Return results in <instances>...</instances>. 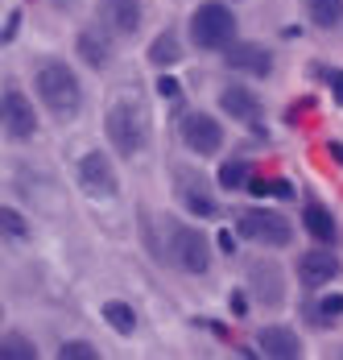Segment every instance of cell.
Segmentation results:
<instances>
[{
  "instance_id": "1",
  "label": "cell",
  "mask_w": 343,
  "mask_h": 360,
  "mask_svg": "<svg viewBox=\"0 0 343 360\" xmlns=\"http://www.w3.org/2000/svg\"><path fill=\"white\" fill-rule=\"evenodd\" d=\"M34 91L58 120H70V116H79V108H83V83H79L75 67H70L67 58H58V54L37 58Z\"/></svg>"
},
{
  "instance_id": "2",
  "label": "cell",
  "mask_w": 343,
  "mask_h": 360,
  "mask_svg": "<svg viewBox=\"0 0 343 360\" xmlns=\"http://www.w3.org/2000/svg\"><path fill=\"white\" fill-rule=\"evenodd\" d=\"M103 133H108V145L116 149V158H137L149 145V112L141 108V100L124 96L103 112Z\"/></svg>"
},
{
  "instance_id": "3",
  "label": "cell",
  "mask_w": 343,
  "mask_h": 360,
  "mask_svg": "<svg viewBox=\"0 0 343 360\" xmlns=\"http://www.w3.org/2000/svg\"><path fill=\"white\" fill-rule=\"evenodd\" d=\"M190 41L199 50H211V54H224L240 41V21L232 13V4L224 0H203L195 13H190Z\"/></svg>"
},
{
  "instance_id": "4",
  "label": "cell",
  "mask_w": 343,
  "mask_h": 360,
  "mask_svg": "<svg viewBox=\"0 0 343 360\" xmlns=\"http://www.w3.org/2000/svg\"><path fill=\"white\" fill-rule=\"evenodd\" d=\"M170 261L182 274H190V278L207 274L211 261H215L211 236H207L203 228H195V224H174L170 228Z\"/></svg>"
},
{
  "instance_id": "5",
  "label": "cell",
  "mask_w": 343,
  "mask_h": 360,
  "mask_svg": "<svg viewBox=\"0 0 343 360\" xmlns=\"http://www.w3.org/2000/svg\"><path fill=\"white\" fill-rule=\"evenodd\" d=\"M236 232H240V240L265 245V249H285L294 240V224L281 212H273V207H248V212H240Z\"/></svg>"
},
{
  "instance_id": "6",
  "label": "cell",
  "mask_w": 343,
  "mask_h": 360,
  "mask_svg": "<svg viewBox=\"0 0 343 360\" xmlns=\"http://www.w3.org/2000/svg\"><path fill=\"white\" fill-rule=\"evenodd\" d=\"M75 182L87 199H116L120 195V179H116V166L108 162L103 149H87L79 162H75Z\"/></svg>"
},
{
  "instance_id": "7",
  "label": "cell",
  "mask_w": 343,
  "mask_h": 360,
  "mask_svg": "<svg viewBox=\"0 0 343 360\" xmlns=\"http://www.w3.org/2000/svg\"><path fill=\"white\" fill-rule=\"evenodd\" d=\"M244 274H248V290L261 307H285L290 298V282H285V269L269 261V257H248L244 261Z\"/></svg>"
},
{
  "instance_id": "8",
  "label": "cell",
  "mask_w": 343,
  "mask_h": 360,
  "mask_svg": "<svg viewBox=\"0 0 343 360\" xmlns=\"http://www.w3.org/2000/svg\"><path fill=\"white\" fill-rule=\"evenodd\" d=\"M178 137H182V145H186L195 158H215V153L224 149V141H228L219 116H211V112H186L182 124H178Z\"/></svg>"
},
{
  "instance_id": "9",
  "label": "cell",
  "mask_w": 343,
  "mask_h": 360,
  "mask_svg": "<svg viewBox=\"0 0 343 360\" xmlns=\"http://www.w3.org/2000/svg\"><path fill=\"white\" fill-rule=\"evenodd\" d=\"M0 129L8 141H34L37 137V108L34 100H25V91L4 87L0 96Z\"/></svg>"
},
{
  "instance_id": "10",
  "label": "cell",
  "mask_w": 343,
  "mask_h": 360,
  "mask_svg": "<svg viewBox=\"0 0 343 360\" xmlns=\"http://www.w3.org/2000/svg\"><path fill=\"white\" fill-rule=\"evenodd\" d=\"M174 195L182 199V207H186L190 216H199V219L219 216V203L211 199L207 179L199 174V170H190V166H174Z\"/></svg>"
},
{
  "instance_id": "11",
  "label": "cell",
  "mask_w": 343,
  "mask_h": 360,
  "mask_svg": "<svg viewBox=\"0 0 343 360\" xmlns=\"http://www.w3.org/2000/svg\"><path fill=\"white\" fill-rule=\"evenodd\" d=\"M224 67L236 75H252V79H269L273 75V50L261 41H236L232 50H224Z\"/></svg>"
},
{
  "instance_id": "12",
  "label": "cell",
  "mask_w": 343,
  "mask_h": 360,
  "mask_svg": "<svg viewBox=\"0 0 343 360\" xmlns=\"http://www.w3.org/2000/svg\"><path fill=\"white\" fill-rule=\"evenodd\" d=\"M96 17L108 34L133 37L145 21V8H141V0H96Z\"/></svg>"
},
{
  "instance_id": "13",
  "label": "cell",
  "mask_w": 343,
  "mask_h": 360,
  "mask_svg": "<svg viewBox=\"0 0 343 360\" xmlns=\"http://www.w3.org/2000/svg\"><path fill=\"white\" fill-rule=\"evenodd\" d=\"M257 352L269 360H298L302 356V335L285 323H269L257 331Z\"/></svg>"
},
{
  "instance_id": "14",
  "label": "cell",
  "mask_w": 343,
  "mask_h": 360,
  "mask_svg": "<svg viewBox=\"0 0 343 360\" xmlns=\"http://www.w3.org/2000/svg\"><path fill=\"white\" fill-rule=\"evenodd\" d=\"M335 278H339V257L327 245L298 257V282L306 290H318V286H327V282H335Z\"/></svg>"
},
{
  "instance_id": "15",
  "label": "cell",
  "mask_w": 343,
  "mask_h": 360,
  "mask_svg": "<svg viewBox=\"0 0 343 360\" xmlns=\"http://www.w3.org/2000/svg\"><path fill=\"white\" fill-rule=\"evenodd\" d=\"M219 108L228 112L232 120H240V124H257L261 112H265V104H261V96H257L252 87H244V83H228V87L219 91Z\"/></svg>"
},
{
  "instance_id": "16",
  "label": "cell",
  "mask_w": 343,
  "mask_h": 360,
  "mask_svg": "<svg viewBox=\"0 0 343 360\" xmlns=\"http://www.w3.org/2000/svg\"><path fill=\"white\" fill-rule=\"evenodd\" d=\"M75 54L83 58V67L103 71L112 63V37H108V30L103 25H83L79 37H75Z\"/></svg>"
},
{
  "instance_id": "17",
  "label": "cell",
  "mask_w": 343,
  "mask_h": 360,
  "mask_svg": "<svg viewBox=\"0 0 343 360\" xmlns=\"http://www.w3.org/2000/svg\"><path fill=\"white\" fill-rule=\"evenodd\" d=\"M182 54H186V46H182V34H178L174 25H166L162 34L149 41V50H145L149 67H157V71H170V67H178V63H182Z\"/></svg>"
},
{
  "instance_id": "18",
  "label": "cell",
  "mask_w": 343,
  "mask_h": 360,
  "mask_svg": "<svg viewBox=\"0 0 343 360\" xmlns=\"http://www.w3.org/2000/svg\"><path fill=\"white\" fill-rule=\"evenodd\" d=\"M302 228H306V236H314L318 245H335V240H339V219L331 216L323 203H306Z\"/></svg>"
},
{
  "instance_id": "19",
  "label": "cell",
  "mask_w": 343,
  "mask_h": 360,
  "mask_svg": "<svg viewBox=\"0 0 343 360\" xmlns=\"http://www.w3.org/2000/svg\"><path fill=\"white\" fill-rule=\"evenodd\" d=\"M302 315H306L314 327L343 323V290L339 294H318V298H310V307H302Z\"/></svg>"
},
{
  "instance_id": "20",
  "label": "cell",
  "mask_w": 343,
  "mask_h": 360,
  "mask_svg": "<svg viewBox=\"0 0 343 360\" xmlns=\"http://www.w3.org/2000/svg\"><path fill=\"white\" fill-rule=\"evenodd\" d=\"M100 315H103V323L112 327L116 335H124V340L137 335V311H133V302H124V298H108Z\"/></svg>"
},
{
  "instance_id": "21",
  "label": "cell",
  "mask_w": 343,
  "mask_h": 360,
  "mask_svg": "<svg viewBox=\"0 0 343 360\" xmlns=\"http://www.w3.org/2000/svg\"><path fill=\"white\" fill-rule=\"evenodd\" d=\"M302 8H306L310 25H318V30H339L343 0H302Z\"/></svg>"
},
{
  "instance_id": "22",
  "label": "cell",
  "mask_w": 343,
  "mask_h": 360,
  "mask_svg": "<svg viewBox=\"0 0 343 360\" xmlns=\"http://www.w3.org/2000/svg\"><path fill=\"white\" fill-rule=\"evenodd\" d=\"M215 182H219V191H244V186L252 182V162H244V158H228V162L219 166Z\"/></svg>"
},
{
  "instance_id": "23",
  "label": "cell",
  "mask_w": 343,
  "mask_h": 360,
  "mask_svg": "<svg viewBox=\"0 0 343 360\" xmlns=\"http://www.w3.org/2000/svg\"><path fill=\"white\" fill-rule=\"evenodd\" d=\"M0 232H4V240L21 245V240H30V219L21 216L13 203H4V207H0Z\"/></svg>"
},
{
  "instance_id": "24",
  "label": "cell",
  "mask_w": 343,
  "mask_h": 360,
  "mask_svg": "<svg viewBox=\"0 0 343 360\" xmlns=\"http://www.w3.org/2000/svg\"><path fill=\"white\" fill-rule=\"evenodd\" d=\"M0 352H4V360H37V348L25 340V331H4Z\"/></svg>"
},
{
  "instance_id": "25",
  "label": "cell",
  "mask_w": 343,
  "mask_h": 360,
  "mask_svg": "<svg viewBox=\"0 0 343 360\" xmlns=\"http://www.w3.org/2000/svg\"><path fill=\"white\" fill-rule=\"evenodd\" d=\"M58 356L63 360H100V348L87 344V340H63L58 344Z\"/></svg>"
},
{
  "instance_id": "26",
  "label": "cell",
  "mask_w": 343,
  "mask_h": 360,
  "mask_svg": "<svg viewBox=\"0 0 343 360\" xmlns=\"http://www.w3.org/2000/svg\"><path fill=\"white\" fill-rule=\"evenodd\" d=\"M318 79H327V87H331V96H335V104L343 108V71L339 67H327V63H310Z\"/></svg>"
},
{
  "instance_id": "27",
  "label": "cell",
  "mask_w": 343,
  "mask_h": 360,
  "mask_svg": "<svg viewBox=\"0 0 343 360\" xmlns=\"http://www.w3.org/2000/svg\"><path fill=\"white\" fill-rule=\"evenodd\" d=\"M157 96L170 100L174 108H178V104H182V83H178L174 75H162V79H157Z\"/></svg>"
},
{
  "instance_id": "28",
  "label": "cell",
  "mask_w": 343,
  "mask_h": 360,
  "mask_svg": "<svg viewBox=\"0 0 343 360\" xmlns=\"http://www.w3.org/2000/svg\"><path fill=\"white\" fill-rule=\"evenodd\" d=\"M248 298H252V290H240V286L228 294V307H232V315H240V319L248 315Z\"/></svg>"
},
{
  "instance_id": "29",
  "label": "cell",
  "mask_w": 343,
  "mask_h": 360,
  "mask_svg": "<svg viewBox=\"0 0 343 360\" xmlns=\"http://www.w3.org/2000/svg\"><path fill=\"white\" fill-rule=\"evenodd\" d=\"M17 30H21V13H8V17H4V30H0V37H4V46H8V41L17 37Z\"/></svg>"
},
{
  "instance_id": "30",
  "label": "cell",
  "mask_w": 343,
  "mask_h": 360,
  "mask_svg": "<svg viewBox=\"0 0 343 360\" xmlns=\"http://www.w3.org/2000/svg\"><path fill=\"white\" fill-rule=\"evenodd\" d=\"M269 195H277V199H294V182L290 179H273L269 182Z\"/></svg>"
},
{
  "instance_id": "31",
  "label": "cell",
  "mask_w": 343,
  "mask_h": 360,
  "mask_svg": "<svg viewBox=\"0 0 343 360\" xmlns=\"http://www.w3.org/2000/svg\"><path fill=\"white\" fill-rule=\"evenodd\" d=\"M327 158H331L335 166H343V141H327Z\"/></svg>"
},
{
  "instance_id": "32",
  "label": "cell",
  "mask_w": 343,
  "mask_h": 360,
  "mask_svg": "<svg viewBox=\"0 0 343 360\" xmlns=\"http://www.w3.org/2000/svg\"><path fill=\"white\" fill-rule=\"evenodd\" d=\"M219 249L232 252V249H236V236H232V232H224V236H219Z\"/></svg>"
},
{
  "instance_id": "33",
  "label": "cell",
  "mask_w": 343,
  "mask_h": 360,
  "mask_svg": "<svg viewBox=\"0 0 343 360\" xmlns=\"http://www.w3.org/2000/svg\"><path fill=\"white\" fill-rule=\"evenodd\" d=\"M207 331H211V335H219V340H228V327H224V323H215V319L207 323Z\"/></svg>"
},
{
  "instance_id": "34",
  "label": "cell",
  "mask_w": 343,
  "mask_h": 360,
  "mask_svg": "<svg viewBox=\"0 0 343 360\" xmlns=\"http://www.w3.org/2000/svg\"><path fill=\"white\" fill-rule=\"evenodd\" d=\"M339 356H343V352H339Z\"/></svg>"
}]
</instances>
